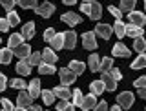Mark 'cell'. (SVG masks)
<instances>
[{
    "instance_id": "1",
    "label": "cell",
    "mask_w": 146,
    "mask_h": 111,
    "mask_svg": "<svg viewBox=\"0 0 146 111\" xmlns=\"http://www.w3.org/2000/svg\"><path fill=\"white\" fill-rule=\"evenodd\" d=\"M58 77H60V82L66 84V86H70V84H73V82L77 80V73L71 71L70 67H60L58 69Z\"/></svg>"
},
{
    "instance_id": "2",
    "label": "cell",
    "mask_w": 146,
    "mask_h": 111,
    "mask_svg": "<svg viewBox=\"0 0 146 111\" xmlns=\"http://www.w3.org/2000/svg\"><path fill=\"white\" fill-rule=\"evenodd\" d=\"M35 13L38 17H44V18H49L55 13V6L51 2H44V4H38V6L35 7Z\"/></svg>"
},
{
    "instance_id": "3",
    "label": "cell",
    "mask_w": 146,
    "mask_h": 111,
    "mask_svg": "<svg viewBox=\"0 0 146 111\" xmlns=\"http://www.w3.org/2000/svg\"><path fill=\"white\" fill-rule=\"evenodd\" d=\"M33 100H35V98L29 95V91L20 89V93H18V98H17V104L22 106V108H26V109H31V106H33Z\"/></svg>"
},
{
    "instance_id": "4",
    "label": "cell",
    "mask_w": 146,
    "mask_h": 111,
    "mask_svg": "<svg viewBox=\"0 0 146 111\" xmlns=\"http://www.w3.org/2000/svg\"><path fill=\"white\" fill-rule=\"evenodd\" d=\"M133 95H131V91H122V93L117 95V102L122 106V109H128L133 106Z\"/></svg>"
},
{
    "instance_id": "5",
    "label": "cell",
    "mask_w": 146,
    "mask_h": 111,
    "mask_svg": "<svg viewBox=\"0 0 146 111\" xmlns=\"http://www.w3.org/2000/svg\"><path fill=\"white\" fill-rule=\"evenodd\" d=\"M95 31H86L84 35H82V46H84L86 49H95L97 48V40H95Z\"/></svg>"
},
{
    "instance_id": "6",
    "label": "cell",
    "mask_w": 146,
    "mask_h": 111,
    "mask_svg": "<svg viewBox=\"0 0 146 111\" xmlns=\"http://www.w3.org/2000/svg\"><path fill=\"white\" fill-rule=\"evenodd\" d=\"M102 82L106 84V91H115V87H117V78L111 75L110 71H102Z\"/></svg>"
},
{
    "instance_id": "7",
    "label": "cell",
    "mask_w": 146,
    "mask_h": 111,
    "mask_svg": "<svg viewBox=\"0 0 146 111\" xmlns=\"http://www.w3.org/2000/svg\"><path fill=\"white\" fill-rule=\"evenodd\" d=\"M95 33H97L99 36H102L104 40H108V38H111V35H113V27L108 26V24H97Z\"/></svg>"
},
{
    "instance_id": "8",
    "label": "cell",
    "mask_w": 146,
    "mask_h": 111,
    "mask_svg": "<svg viewBox=\"0 0 146 111\" xmlns=\"http://www.w3.org/2000/svg\"><path fill=\"white\" fill-rule=\"evenodd\" d=\"M31 67H33V66L29 64V60H27V58H20V62L17 64V73L20 77H27L31 73Z\"/></svg>"
},
{
    "instance_id": "9",
    "label": "cell",
    "mask_w": 146,
    "mask_h": 111,
    "mask_svg": "<svg viewBox=\"0 0 146 111\" xmlns=\"http://www.w3.org/2000/svg\"><path fill=\"white\" fill-rule=\"evenodd\" d=\"M128 18H130V22L135 24V26H144L146 24V15L141 13V11H130L128 13Z\"/></svg>"
},
{
    "instance_id": "10",
    "label": "cell",
    "mask_w": 146,
    "mask_h": 111,
    "mask_svg": "<svg viewBox=\"0 0 146 111\" xmlns=\"http://www.w3.org/2000/svg\"><path fill=\"white\" fill-rule=\"evenodd\" d=\"M75 44H77L75 31H64V48H66V49H73Z\"/></svg>"
},
{
    "instance_id": "11",
    "label": "cell",
    "mask_w": 146,
    "mask_h": 111,
    "mask_svg": "<svg viewBox=\"0 0 146 111\" xmlns=\"http://www.w3.org/2000/svg\"><path fill=\"white\" fill-rule=\"evenodd\" d=\"M53 91H55V95H57V98H71V96H73V91H71L66 84L57 86Z\"/></svg>"
},
{
    "instance_id": "12",
    "label": "cell",
    "mask_w": 146,
    "mask_h": 111,
    "mask_svg": "<svg viewBox=\"0 0 146 111\" xmlns=\"http://www.w3.org/2000/svg\"><path fill=\"white\" fill-rule=\"evenodd\" d=\"M111 53L115 55V57H122V58L130 57V49H128L122 42H117L115 46H113V48H111Z\"/></svg>"
},
{
    "instance_id": "13",
    "label": "cell",
    "mask_w": 146,
    "mask_h": 111,
    "mask_svg": "<svg viewBox=\"0 0 146 111\" xmlns=\"http://www.w3.org/2000/svg\"><path fill=\"white\" fill-rule=\"evenodd\" d=\"M62 22H66L68 26H77L82 22V18L77 15V13H64L62 15Z\"/></svg>"
},
{
    "instance_id": "14",
    "label": "cell",
    "mask_w": 146,
    "mask_h": 111,
    "mask_svg": "<svg viewBox=\"0 0 146 111\" xmlns=\"http://www.w3.org/2000/svg\"><path fill=\"white\" fill-rule=\"evenodd\" d=\"M27 89H29V95L33 96V98H36V96L42 95V89H40V80H38V78H33V80L29 82V87H27Z\"/></svg>"
},
{
    "instance_id": "15",
    "label": "cell",
    "mask_w": 146,
    "mask_h": 111,
    "mask_svg": "<svg viewBox=\"0 0 146 111\" xmlns=\"http://www.w3.org/2000/svg\"><path fill=\"white\" fill-rule=\"evenodd\" d=\"M95 93H90L88 96H84V100H82V104H80V108L82 109H95V106H97V100H95Z\"/></svg>"
},
{
    "instance_id": "16",
    "label": "cell",
    "mask_w": 146,
    "mask_h": 111,
    "mask_svg": "<svg viewBox=\"0 0 146 111\" xmlns=\"http://www.w3.org/2000/svg\"><path fill=\"white\" fill-rule=\"evenodd\" d=\"M24 38H26V36L22 35V33H13L11 36H9V42H7V44H9V48L15 51V48H18L20 44H24Z\"/></svg>"
},
{
    "instance_id": "17",
    "label": "cell",
    "mask_w": 146,
    "mask_h": 111,
    "mask_svg": "<svg viewBox=\"0 0 146 111\" xmlns=\"http://www.w3.org/2000/svg\"><path fill=\"white\" fill-rule=\"evenodd\" d=\"M55 71H57V69H55V64L44 62V60L38 64V73L40 75H55Z\"/></svg>"
},
{
    "instance_id": "18",
    "label": "cell",
    "mask_w": 146,
    "mask_h": 111,
    "mask_svg": "<svg viewBox=\"0 0 146 111\" xmlns=\"http://www.w3.org/2000/svg\"><path fill=\"white\" fill-rule=\"evenodd\" d=\"M126 35L128 36H131V38H137V36H141L143 35V26H135V24H128L126 26Z\"/></svg>"
},
{
    "instance_id": "19",
    "label": "cell",
    "mask_w": 146,
    "mask_h": 111,
    "mask_svg": "<svg viewBox=\"0 0 146 111\" xmlns=\"http://www.w3.org/2000/svg\"><path fill=\"white\" fill-rule=\"evenodd\" d=\"M90 91H91V93H95V95H102L104 91H106V84L102 82V78H100V80L91 82V84H90Z\"/></svg>"
},
{
    "instance_id": "20",
    "label": "cell",
    "mask_w": 146,
    "mask_h": 111,
    "mask_svg": "<svg viewBox=\"0 0 146 111\" xmlns=\"http://www.w3.org/2000/svg\"><path fill=\"white\" fill-rule=\"evenodd\" d=\"M88 67H90V71H93V73L100 71V58H99V55L93 53V55L88 58Z\"/></svg>"
},
{
    "instance_id": "21",
    "label": "cell",
    "mask_w": 146,
    "mask_h": 111,
    "mask_svg": "<svg viewBox=\"0 0 146 111\" xmlns=\"http://www.w3.org/2000/svg\"><path fill=\"white\" fill-rule=\"evenodd\" d=\"M68 67H70L71 71H75L77 75H82V73L86 71V64H84V62H80V60H71Z\"/></svg>"
},
{
    "instance_id": "22",
    "label": "cell",
    "mask_w": 146,
    "mask_h": 111,
    "mask_svg": "<svg viewBox=\"0 0 146 111\" xmlns=\"http://www.w3.org/2000/svg\"><path fill=\"white\" fill-rule=\"evenodd\" d=\"M13 55H15V51H13L11 48H4L2 51H0V62H2V64H6V66H7V64L11 62Z\"/></svg>"
},
{
    "instance_id": "23",
    "label": "cell",
    "mask_w": 146,
    "mask_h": 111,
    "mask_svg": "<svg viewBox=\"0 0 146 111\" xmlns=\"http://www.w3.org/2000/svg\"><path fill=\"white\" fill-rule=\"evenodd\" d=\"M40 96H42V100H44V104H46V106H51V104L55 102V98H57V95H55V91H53V89H44Z\"/></svg>"
},
{
    "instance_id": "24",
    "label": "cell",
    "mask_w": 146,
    "mask_h": 111,
    "mask_svg": "<svg viewBox=\"0 0 146 111\" xmlns=\"http://www.w3.org/2000/svg\"><path fill=\"white\" fill-rule=\"evenodd\" d=\"M42 60H44V62H49V64H55V62H57V55H55L53 48H46V49H44Z\"/></svg>"
},
{
    "instance_id": "25",
    "label": "cell",
    "mask_w": 146,
    "mask_h": 111,
    "mask_svg": "<svg viewBox=\"0 0 146 111\" xmlns=\"http://www.w3.org/2000/svg\"><path fill=\"white\" fill-rule=\"evenodd\" d=\"M100 15H102V7H100V4H97V2H91V13H90L88 17L91 18V20H99Z\"/></svg>"
},
{
    "instance_id": "26",
    "label": "cell",
    "mask_w": 146,
    "mask_h": 111,
    "mask_svg": "<svg viewBox=\"0 0 146 111\" xmlns=\"http://www.w3.org/2000/svg\"><path fill=\"white\" fill-rule=\"evenodd\" d=\"M49 44H51L53 49H62L64 48V33H57L51 38V42H49Z\"/></svg>"
},
{
    "instance_id": "27",
    "label": "cell",
    "mask_w": 146,
    "mask_h": 111,
    "mask_svg": "<svg viewBox=\"0 0 146 111\" xmlns=\"http://www.w3.org/2000/svg\"><path fill=\"white\" fill-rule=\"evenodd\" d=\"M15 55L18 58H27L31 55L29 53V46H27V44H20L18 48H15Z\"/></svg>"
},
{
    "instance_id": "28",
    "label": "cell",
    "mask_w": 146,
    "mask_h": 111,
    "mask_svg": "<svg viewBox=\"0 0 146 111\" xmlns=\"http://www.w3.org/2000/svg\"><path fill=\"white\" fill-rule=\"evenodd\" d=\"M113 33H115L119 38H122V36H126V26L122 24L121 20H115V26H113Z\"/></svg>"
},
{
    "instance_id": "29",
    "label": "cell",
    "mask_w": 146,
    "mask_h": 111,
    "mask_svg": "<svg viewBox=\"0 0 146 111\" xmlns=\"http://www.w3.org/2000/svg\"><path fill=\"white\" fill-rule=\"evenodd\" d=\"M143 67H146V55L141 53L139 57L131 62V69H143Z\"/></svg>"
},
{
    "instance_id": "30",
    "label": "cell",
    "mask_w": 146,
    "mask_h": 111,
    "mask_svg": "<svg viewBox=\"0 0 146 111\" xmlns=\"http://www.w3.org/2000/svg\"><path fill=\"white\" fill-rule=\"evenodd\" d=\"M22 35H24L26 38H33V35H35V24L33 22L24 24V27H22Z\"/></svg>"
},
{
    "instance_id": "31",
    "label": "cell",
    "mask_w": 146,
    "mask_h": 111,
    "mask_svg": "<svg viewBox=\"0 0 146 111\" xmlns=\"http://www.w3.org/2000/svg\"><path fill=\"white\" fill-rule=\"evenodd\" d=\"M58 111H73V108H75V104L68 102V98H60L58 100V106H55Z\"/></svg>"
},
{
    "instance_id": "32",
    "label": "cell",
    "mask_w": 146,
    "mask_h": 111,
    "mask_svg": "<svg viewBox=\"0 0 146 111\" xmlns=\"http://www.w3.org/2000/svg\"><path fill=\"white\" fill-rule=\"evenodd\" d=\"M133 49L137 53H143L144 49H146V40L143 38V36H137L135 38V42H133Z\"/></svg>"
},
{
    "instance_id": "33",
    "label": "cell",
    "mask_w": 146,
    "mask_h": 111,
    "mask_svg": "<svg viewBox=\"0 0 146 111\" xmlns=\"http://www.w3.org/2000/svg\"><path fill=\"white\" fill-rule=\"evenodd\" d=\"M135 2H137V0H121V11H126V13L133 11Z\"/></svg>"
},
{
    "instance_id": "34",
    "label": "cell",
    "mask_w": 146,
    "mask_h": 111,
    "mask_svg": "<svg viewBox=\"0 0 146 111\" xmlns=\"http://www.w3.org/2000/svg\"><path fill=\"white\" fill-rule=\"evenodd\" d=\"M17 4L20 7H24V9H35L36 6H38L36 0H17Z\"/></svg>"
},
{
    "instance_id": "35",
    "label": "cell",
    "mask_w": 146,
    "mask_h": 111,
    "mask_svg": "<svg viewBox=\"0 0 146 111\" xmlns=\"http://www.w3.org/2000/svg\"><path fill=\"white\" fill-rule=\"evenodd\" d=\"M111 67H113V60L110 57H104L100 60V71H110Z\"/></svg>"
},
{
    "instance_id": "36",
    "label": "cell",
    "mask_w": 146,
    "mask_h": 111,
    "mask_svg": "<svg viewBox=\"0 0 146 111\" xmlns=\"http://www.w3.org/2000/svg\"><path fill=\"white\" fill-rule=\"evenodd\" d=\"M11 87H13V89H26L27 84L24 82V78H13V80H11Z\"/></svg>"
},
{
    "instance_id": "37",
    "label": "cell",
    "mask_w": 146,
    "mask_h": 111,
    "mask_svg": "<svg viewBox=\"0 0 146 111\" xmlns=\"http://www.w3.org/2000/svg\"><path fill=\"white\" fill-rule=\"evenodd\" d=\"M27 60H29L31 66H38V64L42 62V53H31L29 57H27Z\"/></svg>"
},
{
    "instance_id": "38",
    "label": "cell",
    "mask_w": 146,
    "mask_h": 111,
    "mask_svg": "<svg viewBox=\"0 0 146 111\" xmlns=\"http://www.w3.org/2000/svg\"><path fill=\"white\" fill-rule=\"evenodd\" d=\"M82 100H84L82 91H80V89H73V104H75V106H80Z\"/></svg>"
},
{
    "instance_id": "39",
    "label": "cell",
    "mask_w": 146,
    "mask_h": 111,
    "mask_svg": "<svg viewBox=\"0 0 146 111\" xmlns=\"http://www.w3.org/2000/svg\"><path fill=\"white\" fill-rule=\"evenodd\" d=\"M7 20H9L11 26H17L18 22H20V17H18L15 11H7Z\"/></svg>"
},
{
    "instance_id": "40",
    "label": "cell",
    "mask_w": 146,
    "mask_h": 111,
    "mask_svg": "<svg viewBox=\"0 0 146 111\" xmlns=\"http://www.w3.org/2000/svg\"><path fill=\"white\" fill-rule=\"evenodd\" d=\"M108 11L111 13L113 17H115V20H121V18H122V11H121V7H115V6H110V7H108Z\"/></svg>"
},
{
    "instance_id": "41",
    "label": "cell",
    "mask_w": 146,
    "mask_h": 111,
    "mask_svg": "<svg viewBox=\"0 0 146 111\" xmlns=\"http://www.w3.org/2000/svg\"><path fill=\"white\" fill-rule=\"evenodd\" d=\"M0 4H2V7L6 9V11H13V6H15V0H0Z\"/></svg>"
},
{
    "instance_id": "42",
    "label": "cell",
    "mask_w": 146,
    "mask_h": 111,
    "mask_svg": "<svg viewBox=\"0 0 146 111\" xmlns=\"http://www.w3.org/2000/svg\"><path fill=\"white\" fill-rule=\"evenodd\" d=\"M55 35H57V33H55V29H53V27H48V29L44 31V40H48V42H51V38H53Z\"/></svg>"
},
{
    "instance_id": "43",
    "label": "cell",
    "mask_w": 146,
    "mask_h": 111,
    "mask_svg": "<svg viewBox=\"0 0 146 111\" xmlns=\"http://www.w3.org/2000/svg\"><path fill=\"white\" fill-rule=\"evenodd\" d=\"M137 89H141V87H146V77H139L135 80V84H133Z\"/></svg>"
},
{
    "instance_id": "44",
    "label": "cell",
    "mask_w": 146,
    "mask_h": 111,
    "mask_svg": "<svg viewBox=\"0 0 146 111\" xmlns=\"http://www.w3.org/2000/svg\"><path fill=\"white\" fill-rule=\"evenodd\" d=\"M9 26H11V24H9L7 17H6V18H0V29H2V31H7Z\"/></svg>"
},
{
    "instance_id": "45",
    "label": "cell",
    "mask_w": 146,
    "mask_h": 111,
    "mask_svg": "<svg viewBox=\"0 0 146 111\" xmlns=\"http://www.w3.org/2000/svg\"><path fill=\"white\" fill-rule=\"evenodd\" d=\"M2 108L6 109V111H11V109H15V106H13L11 102H9L7 98H2Z\"/></svg>"
},
{
    "instance_id": "46",
    "label": "cell",
    "mask_w": 146,
    "mask_h": 111,
    "mask_svg": "<svg viewBox=\"0 0 146 111\" xmlns=\"http://www.w3.org/2000/svg\"><path fill=\"white\" fill-rule=\"evenodd\" d=\"M80 11H82V13H88V15H90V13H91V4H90V2L80 4Z\"/></svg>"
},
{
    "instance_id": "47",
    "label": "cell",
    "mask_w": 146,
    "mask_h": 111,
    "mask_svg": "<svg viewBox=\"0 0 146 111\" xmlns=\"http://www.w3.org/2000/svg\"><path fill=\"white\" fill-rule=\"evenodd\" d=\"M6 87H7V78L6 75H0V91H6Z\"/></svg>"
},
{
    "instance_id": "48",
    "label": "cell",
    "mask_w": 146,
    "mask_h": 111,
    "mask_svg": "<svg viewBox=\"0 0 146 111\" xmlns=\"http://www.w3.org/2000/svg\"><path fill=\"white\" fill-rule=\"evenodd\" d=\"M110 73H111V75H113V77H115V78H117V80H121V78H122V73H121V71H119V69H117V67H111V69H110Z\"/></svg>"
},
{
    "instance_id": "49",
    "label": "cell",
    "mask_w": 146,
    "mask_h": 111,
    "mask_svg": "<svg viewBox=\"0 0 146 111\" xmlns=\"http://www.w3.org/2000/svg\"><path fill=\"white\" fill-rule=\"evenodd\" d=\"M95 109H97V111H104V109H108V104L102 100V102H99L97 106H95Z\"/></svg>"
},
{
    "instance_id": "50",
    "label": "cell",
    "mask_w": 146,
    "mask_h": 111,
    "mask_svg": "<svg viewBox=\"0 0 146 111\" xmlns=\"http://www.w3.org/2000/svg\"><path fill=\"white\" fill-rule=\"evenodd\" d=\"M139 96L146 100V87H141V89H139Z\"/></svg>"
},
{
    "instance_id": "51",
    "label": "cell",
    "mask_w": 146,
    "mask_h": 111,
    "mask_svg": "<svg viewBox=\"0 0 146 111\" xmlns=\"http://www.w3.org/2000/svg\"><path fill=\"white\" fill-rule=\"evenodd\" d=\"M64 4L66 6H73V4H77V0H64Z\"/></svg>"
},
{
    "instance_id": "52",
    "label": "cell",
    "mask_w": 146,
    "mask_h": 111,
    "mask_svg": "<svg viewBox=\"0 0 146 111\" xmlns=\"http://www.w3.org/2000/svg\"><path fill=\"white\" fill-rule=\"evenodd\" d=\"M111 109H113V111H119V109H122V106H121V104H119V106L115 104V106H111Z\"/></svg>"
},
{
    "instance_id": "53",
    "label": "cell",
    "mask_w": 146,
    "mask_h": 111,
    "mask_svg": "<svg viewBox=\"0 0 146 111\" xmlns=\"http://www.w3.org/2000/svg\"><path fill=\"white\" fill-rule=\"evenodd\" d=\"M31 109H33V111H40L42 108H40V106H31Z\"/></svg>"
},
{
    "instance_id": "54",
    "label": "cell",
    "mask_w": 146,
    "mask_h": 111,
    "mask_svg": "<svg viewBox=\"0 0 146 111\" xmlns=\"http://www.w3.org/2000/svg\"><path fill=\"white\" fill-rule=\"evenodd\" d=\"M84 2H90L91 4V2H95V0H84Z\"/></svg>"
},
{
    "instance_id": "55",
    "label": "cell",
    "mask_w": 146,
    "mask_h": 111,
    "mask_svg": "<svg viewBox=\"0 0 146 111\" xmlns=\"http://www.w3.org/2000/svg\"><path fill=\"white\" fill-rule=\"evenodd\" d=\"M144 9H146V0H144Z\"/></svg>"
}]
</instances>
